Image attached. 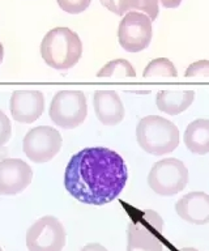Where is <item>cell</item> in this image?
<instances>
[{"label": "cell", "instance_id": "44dd1931", "mask_svg": "<svg viewBox=\"0 0 209 251\" xmlns=\"http://www.w3.org/2000/svg\"><path fill=\"white\" fill-rule=\"evenodd\" d=\"M12 135V125L9 118L0 110V148L5 145Z\"/></svg>", "mask_w": 209, "mask_h": 251}, {"label": "cell", "instance_id": "ffe728a7", "mask_svg": "<svg viewBox=\"0 0 209 251\" xmlns=\"http://www.w3.org/2000/svg\"><path fill=\"white\" fill-rule=\"evenodd\" d=\"M186 77H209V60H197L185 72Z\"/></svg>", "mask_w": 209, "mask_h": 251}, {"label": "cell", "instance_id": "e0dca14e", "mask_svg": "<svg viewBox=\"0 0 209 251\" xmlns=\"http://www.w3.org/2000/svg\"><path fill=\"white\" fill-rule=\"evenodd\" d=\"M144 77H154V76H163V77H177L178 71L174 66V63L167 58L153 59L152 62L145 67Z\"/></svg>", "mask_w": 209, "mask_h": 251}, {"label": "cell", "instance_id": "9a60e30c", "mask_svg": "<svg viewBox=\"0 0 209 251\" xmlns=\"http://www.w3.org/2000/svg\"><path fill=\"white\" fill-rule=\"evenodd\" d=\"M185 145L195 154L209 153V119H196L191 122L185 131Z\"/></svg>", "mask_w": 209, "mask_h": 251}, {"label": "cell", "instance_id": "4316f807", "mask_svg": "<svg viewBox=\"0 0 209 251\" xmlns=\"http://www.w3.org/2000/svg\"><path fill=\"white\" fill-rule=\"evenodd\" d=\"M0 251H3V249H1V247H0Z\"/></svg>", "mask_w": 209, "mask_h": 251}, {"label": "cell", "instance_id": "6da1fadb", "mask_svg": "<svg viewBox=\"0 0 209 251\" xmlns=\"http://www.w3.org/2000/svg\"><path fill=\"white\" fill-rule=\"evenodd\" d=\"M127 178V165L119 153L105 147H89L71 157L64 187L80 203L105 205L122 194Z\"/></svg>", "mask_w": 209, "mask_h": 251}, {"label": "cell", "instance_id": "8fae6325", "mask_svg": "<svg viewBox=\"0 0 209 251\" xmlns=\"http://www.w3.org/2000/svg\"><path fill=\"white\" fill-rule=\"evenodd\" d=\"M9 110L15 121L30 125L44 114V93L40 90H15L11 96Z\"/></svg>", "mask_w": 209, "mask_h": 251}, {"label": "cell", "instance_id": "9c48e42d", "mask_svg": "<svg viewBox=\"0 0 209 251\" xmlns=\"http://www.w3.org/2000/svg\"><path fill=\"white\" fill-rule=\"evenodd\" d=\"M153 37L152 20L140 12H128L118 27L120 46L128 52H139L149 46Z\"/></svg>", "mask_w": 209, "mask_h": 251}, {"label": "cell", "instance_id": "7a4b0ae2", "mask_svg": "<svg viewBox=\"0 0 209 251\" xmlns=\"http://www.w3.org/2000/svg\"><path fill=\"white\" fill-rule=\"evenodd\" d=\"M41 55L54 70H70L83 55V42L70 27H54L42 39Z\"/></svg>", "mask_w": 209, "mask_h": 251}, {"label": "cell", "instance_id": "d6986e66", "mask_svg": "<svg viewBox=\"0 0 209 251\" xmlns=\"http://www.w3.org/2000/svg\"><path fill=\"white\" fill-rule=\"evenodd\" d=\"M56 1L64 12L70 15H79L91 5L92 0H56Z\"/></svg>", "mask_w": 209, "mask_h": 251}, {"label": "cell", "instance_id": "5bb4252c", "mask_svg": "<svg viewBox=\"0 0 209 251\" xmlns=\"http://www.w3.org/2000/svg\"><path fill=\"white\" fill-rule=\"evenodd\" d=\"M193 90H161L156 96L158 110L167 115H178L192 105Z\"/></svg>", "mask_w": 209, "mask_h": 251}, {"label": "cell", "instance_id": "5b68a950", "mask_svg": "<svg viewBox=\"0 0 209 251\" xmlns=\"http://www.w3.org/2000/svg\"><path fill=\"white\" fill-rule=\"evenodd\" d=\"M48 115L56 126L64 129L79 127L88 115L85 94L81 90H60L52 98Z\"/></svg>", "mask_w": 209, "mask_h": 251}, {"label": "cell", "instance_id": "2e32d148", "mask_svg": "<svg viewBox=\"0 0 209 251\" xmlns=\"http://www.w3.org/2000/svg\"><path fill=\"white\" fill-rule=\"evenodd\" d=\"M98 77H135L136 71L127 59H115L101 68L97 74Z\"/></svg>", "mask_w": 209, "mask_h": 251}, {"label": "cell", "instance_id": "277c9868", "mask_svg": "<svg viewBox=\"0 0 209 251\" xmlns=\"http://www.w3.org/2000/svg\"><path fill=\"white\" fill-rule=\"evenodd\" d=\"M163 220L153 209H145L127 227V251H162L160 239Z\"/></svg>", "mask_w": 209, "mask_h": 251}, {"label": "cell", "instance_id": "8992f818", "mask_svg": "<svg viewBox=\"0 0 209 251\" xmlns=\"http://www.w3.org/2000/svg\"><path fill=\"white\" fill-rule=\"evenodd\" d=\"M188 183V169L178 158H163L150 169L148 184L161 196L177 195Z\"/></svg>", "mask_w": 209, "mask_h": 251}, {"label": "cell", "instance_id": "3957f363", "mask_svg": "<svg viewBox=\"0 0 209 251\" xmlns=\"http://www.w3.org/2000/svg\"><path fill=\"white\" fill-rule=\"evenodd\" d=\"M136 139L142 151L153 156H163L174 152L179 145V129L166 118L148 115L139 121Z\"/></svg>", "mask_w": 209, "mask_h": 251}, {"label": "cell", "instance_id": "ac0fdd59", "mask_svg": "<svg viewBox=\"0 0 209 251\" xmlns=\"http://www.w3.org/2000/svg\"><path fill=\"white\" fill-rule=\"evenodd\" d=\"M128 12H140L149 17L152 21L157 19L158 12V0H126L123 5L122 13H128Z\"/></svg>", "mask_w": 209, "mask_h": 251}, {"label": "cell", "instance_id": "7c38bea8", "mask_svg": "<svg viewBox=\"0 0 209 251\" xmlns=\"http://www.w3.org/2000/svg\"><path fill=\"white\" fill-rule=\"evenodd\" d=\"M175 211L189 224H209V195L203 191L189 192L175 203Z\"/></svg>", "mask_w": 209, "mask_h": 251}, {"label": "cell", "instance_id": "4fadbf2b", "mask_svg": "<svg viewBox=\"0 0 209 251\" xmlns=\"http://www.w3.org/2000/svg\"><path fill=\"white\" fill-rule=\"evenodd\" d=\"M93 106L102 125L116 126L124 119V105L115 90H95Z\"/></svg>", "mask_w": 209, "mask_h": 251}, {"label": "cell", "instance_id": "484cf974", "mask_svg": "<svg viewBox=\"0 0 209 251\" xmlns=\"http://www.w3.org/2000/svg\"><path fill=\"white\" fill-rule=\"evenodd\" d=\"M179 251H199L197 249H193V247H183Z\"/></svg>", "mask_w": 209, "mask_h": 251}, {"label": "cell", "instance_id": "30bf717a", "mask_svg": "<svg viewBox=\"0 0 209 251\" xmlns=\"http://www.w3.org/2000/svg\"><path fill=\"white\" fill-rule=\"evenodd\" d=\"M33 170L21 158L0 161V195H17L32 183Z\"/></svg>", "mask_w": 209, "mask_h": 251}, {"label": "cell", "instance_id": "d4e9b609", "mask_svg": "<svg viewBox=\"0 0 209 251\" xmlns=\"http://www.w3.org/2000/svg\"><path fill=\"white\" fill-rule=\"evenodd\" d=\"M3 58H4V47L1 45V42H0V63L3 62Z\"/></svg>", "mask_w": 209, "mask_h": 251}, {"label": "cell", "instance_id": "cb8c5ba5", "mask_svg": "<svg viewBox=\"0 0 209 251\" xmlns=\"http://www.w3.org/2000/svg\"><path fill=\"white\" fill-rule=\"evenodd\" d=\"M165 8H177L181 5L182 0H158Z\"/></svg>", "mask_w": 209, "mask_h": 251}, {"label": "cell", "instance_id": "603a6c76", "mask_svg": "<svg viewBox=\"0 0 209 251\" xmlns=\"http://www.w3.org/2000/svg\"><path fill=\"white\" fill-rule=\"evenodd\" d=\"M80 251H107V249L99 243H89L87 246H84Z\"/></svg>", "mask_w": 209, "mask_h": 251}, {"label": "cell", "instance_id": "7402d4cb", "mask_svg": "<svg viewBox=\"0 0 209 251\" xmlns=\"http://www.w3.org/2000/svg\"><path fill=\"white\" fill-rule=\"evenodd\" d=\"M99 1H101V4H102L103 7L107 8L109 11L115 13V15H118V16L123 15L122 9L126 0H99Z\"/></svg>", "mask_w": 209, "mask_h": 251}, {"label": "cell", "instance_id": "ba28073f", "mask_svg": "<svg viewBox=\"0 0 209 251\" xmlns=\"http://www.w3.org/2000/svg\"><path fill=\"white\" fill-rule=\"evenodd\" d=\"M62 144L63 139L58 129L50 126H38L25 135L23 149L29 160L36 164H44L59 153Z\"/></svg>", "mask_w": 209, "mask_h": 251}, {"label": "cell", "instance_id": "52a82bcc", "mask_svg": "<svg viewBox=\"0 0 209 251\" xmlns=\"http://www.w3.org/2000/svg\"><path fill=\"white\" fill-rule=\"evenodd\" d=\"M66 238L63 224L54 216H44L26 231V247L29 251H62Z\"/></svg>", "mask_w": 209, "mask_h": 251}]
</instances>
